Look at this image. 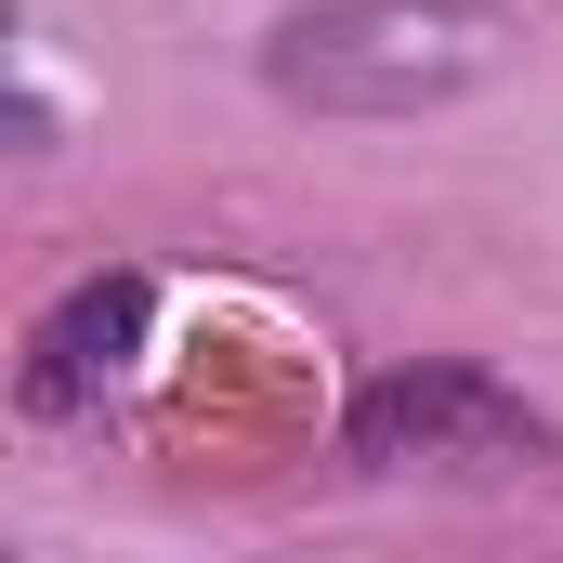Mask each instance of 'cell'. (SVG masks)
<instances>
[{
	"label": "cell",
	"instance_id": "6da1fadb",
	"mask_svg": "<svg viewBox=\"0 0 563 563\" xmlns=\"http://www.w3.org/2000/svg\"><path fill=\"white\" fill-rule=\"evenodd\" d=\"M511 66L498 0H314L263 40V79L314 119H420Z\"/></svg>",
	"mask_w": 563,
	"mask_h": 563
},
{
	"label": "cell",
	"instance_id": "7a4b0ae2",
	"mask_svg": "<svg viewBox=\"0 0 563 563\" xmlns=\"http://www.w3.org/2000/svg\"><path fill=\"white\" fill-rule=\"evenodd\" d=\"M354 459L367 472H525L538 420L485 380V367H407L354 394Z\"/></svg>",
	"mask_w": 563,
	"mask_h": 563
},
{
	"label": "cell",
	"instance_id": "3957f363",
	"mask_svg": "<svg viewBox=\"0 0 563 563\" xmlns=\"http://www.w3.org/2000/svg\"><path fill=\"white\" fill-rule=\"evenodd\" d=\"M132 341H144V276H92V288H66V314L26 341V407H92L119 367H132Z\"/></svg>",
	"mask_w": 563,
	"mask_h": 563
}]
</instances>
